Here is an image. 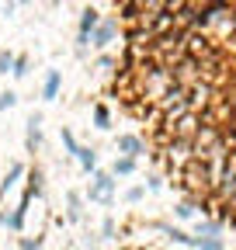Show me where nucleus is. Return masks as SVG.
Segmentation results:
<instances>
[{"label":"nucleus","mask_w":236,"mask_h":250,"mask_svg":"<svg viewBox=\"0 0 236 250\" xmlns=\"http://www.w3.org/2000/svg\"><path fill=\"white\" fill-rule=\"evenodd\" d=\"M157 160H163V167H167V174H170V177H181V174H184V167L195 160L191 139H170V143L157 153Z\"/></svg>","instance_id":"f257e3e1"},{"label":"nucleus","mask_w":236,"mask_h":250,"mask_svg":"<svg viewBox=\"0 0 236 250\" xmlns=\"http://www.w3.org/2000/svg\"><path fill=\"white\" fill-rule=\"evenodd\" d=\"M219 101H222V90H219L216 83L198 80V83H191V87H188V108H191L195 115H201V111L216 108Z\"/></svg>","instance_id":"f03ea898"},{"label":"nucleus","mask_w":236,"mask_h":250,"mask_svg":"<svg viewBox=\"0 0 236 250\" xmlns=\"http://www.w3.org/2000/svg\"><path fill=\"white\" fill-rule=\"evenodd\" d=\"M115 174L111 170H101L98 167V174H94V181H91V188H87V202H98V205H104V208H111L115 205Z\"/></svg>","instance_id":"7ed1b4c3"},{"label":"nucleus","mask_w":236,"mask_h":250,"mask_svg":"<svg viewBox=\"0 0 236 250\" xmlns=\"http://www.w3.org/2000/svg\"><path fill=\"white\" fill-rule=\"evenodd\" d=\"M101 11L98 7H83L80 11V24H77V52H83L87 45H91V35H94V28L101 24Z\"/></svg>","instance_id":"20e7f679"},{"label":"nucleus","mask_w":236,"mask_h":250,"mask_svg":"<svg viewBox=\"0 0 236 250\" xmlns=\"http://www.w3.org/2000/svg\"><path fill=\"white\" fill-rule=\"evenodd\" d=\"M118 31H122V24H118V18H115V14L101 18V24L94 28V35H91V45H94V49H108V45L118 39Z\"/></svg>","instance_id":"39448f33"},{"label":"nucleus","mask_w":236,"mask_h":250,"mask_svg":"<svg viewBox=\"0 0 236 250\" xmlns=\"http://www.w3.org/2000/svg\"><path fill=\"white\" fill-rule=\"evenodd\" d=\"M115 149H118V156L139 160V156L146 153V139H142V136H136V132H122V136L115 139Z\"/></svg>","instance_id":"423d86ee"},{"label":"nucleus","mask_w":236,"mask_h":250,"mask_svg":"<svg viewBox=\"0 0 236 250\" xmlns=\"http://www.w3.org/2000/svg\"><path fill=\"white\" fill-rule=\"evenodd\" d=\"M24 174H28V164H24V160H11V164H7V174H4V181H0V202H7V195L21 184Z\"/></svg>","instance_id":"0eeeda50"},{"label":"nucleus","mask_w":236,"mask_h":250,"mask_svg":"<svg viewBox=\"0 0 236 250\" xmlns=\"http://www.w3.org/2000/svg\"><path fill=\"white\" fill-rule=\"evenodd\" d=\"M42 149V111H32L28 118V129H24V153H39Z\"/></svg>","instance_id":"6e6552de"},{"label":"nucleus","mask_w":236,"mask_h":250,"mask_svg":"<svg viewBox=\"0 0 236 250\" xmlns=\"http://www.w3.org/2000/svg\"><path fill=\"white\" fill-rule=\"evenodd\" d=\"M115 18L118 24H139L142 21V0H122V4H115Z\"/></svg>","instance_id":"1a4fd4ad"},{"label":"nucleus","mask_w":236,"mask_h":250,"mask_svg":"<svg viewBox=\"0 0 236 250\" xmlns=\"http://www.w3.org/2000/svg\"><path fill=\"white\" fill-rule=\"evenodd\" d=\"M59 87H63V73H59V70H45V77H42V101H56Z\"/></svg>","instance_id":"9d476101"},{"label":"nucleus","mask_w":236,"mask_h":250,"mask_svg":"<svg viewBox=\"0 0 236 250\" xmlns=\"http://www.w3.org/2000/svg\"><path fill=\"white\" fill-rule=\"evenodd\" d=\"M122 35H125V49H139V45H150V42H153V35H150L142 24H129Z\"/></svg>","instance_id":"9b49d317"},{"label":"nucleus","mask_w":236,"mask_h":250,"mask_svg":"<svg viewBox=\"0 0 236 250\" xmlns=\"http://www.w3.org/2000/svg\"><path fill=\"white\" fill-rule=\"evenodd\" d=\"M73 160L80 164V170H83V174H91V177L98 174V149H94V146H80Z\"/></svg>","instance_id":"f8f14e48"},{"label":"nucleus","mask_w":236,"mask_h":250,"mask_svg":"<svg viewBox=\"0 0 236 250\" xmlns=\"http://www.w3.org/2000/svg\"><path fill=\"white\" fill-rule=\"evenodd\" d=\"M83 195L80 191H66V215H70V223H80L83 219Z\"/></svg>","instance_id":"ddd939ff"},{"label":"nucleus","mask_w":236,"mask_h":250,"mask_svg":"<svg viewBox=\"0 0 236 250\" xmlns=\"http://www.w3.org/2000/svg\"><path fill=\"white\" fill-rule=\"evenodd\" d=\"M91 118H94V129H101V132L111 129V108H108L104 101H98V104L91 108Z\"/></svg>","instance_id":"4468645a"},{"label":"nucleus","mask_w":236,"mask_h":250,"mask_svg":"<svg viewBox=\"0 0 236 250\" xmlns=\"http://www.w3.org/2000/svg\"><path fill=\"white\" fill-rule=\"evenodd\" d=\"M157 229H163L170 243H181V247H195V236H191V233H184V229H177V226H167V223H157Z\"/></svg>","instance_id":"2eb2a0df"},{"label":"nucleus","mask_w":236,"mask_h":250,"mask_svg":"<svg viewBox=\"0 0 236 250\" xmlns=\"http://www.w3.org/2000/svg\"><path fill=\"white\" fill-rule=\"evenodd\" d=\"M219 233H222L219 219H198L195 223V236H219Z\"/></svg>","instance_id":"dca6fc26"},{"label":"nucleus","mask_w":236,"mask_h":250,"mask_svg":"<svg viewBox=\"0 0 236 250\" xmlns=\"http://www.w3.org/2000/svg\"><path fill=\"white\" fill-rule=\"evenodd\" d=\"M136 167H139V160H129V156H115L111 174H115V177H129V174H136Z\"/></svg>","instance_id":"f3484780"},{"label":"nucleus","mask_w":236,"mask_h":250,"mask_svg":"<svg viewBox=\"0 0 236 250\" xmlns=\"http://www.w3.org/2000/svg\"><path fill=\"white\" fill-rule=\"evenodd\" d=\"M195 250H226L222 236H195Z\"/></svg>","instance_id":"a211bd4d"},{"label":"nucleus","mask_w":236,"mask_h":250,"mask_svg":"<svg viewBox=\"0 0 236 250\" xmlns=\"http://www.w3.org/2000/svg\"><path fill=\"white\" fill-rule=\"evenodd\" d=\"M174 215H177V219H195V215H198V205H195L191 198H184V202L174 205Z\"/></svg>","instance_id":"6ab92c4d"},{"label":"nucleus","mask_w":236,"mask_h":250,"mask_svg":"<svg viewBox=\"0 0 236 250\" xmlns=\"http://www.w3.org/2000/svg\"><path fill=\"white\" fill-rule=\"evenodd\" d=\"M45 247V236H21L18 240V250H42Z\"/></svg>","instance_id":"aec40b11"},{"label":"nucleus","mask_w":236,"mask_h":250,"mask_svg":"<svg viewBox=\"0 0 236 250\" xmlns=\"http://www.w3.org/2000/svg\"><path fill=\"white\" fill-rule=\"evenodd\" d=\"M59 139H63V146H66V153H70V156H77L80 143H77V136H73L70 129H59Z\"/></svg>","instance_id":"412c9836"},{"label":"nucleus","mask_w":236,"mask_h":250,"mask_svg":"<svg viewBox=\"0 0 236 250\" xmlns=\"http://www.w3.org/2000/svg\"><path fill=\"white\" fill-rule=\"evenodd\" d=\"M28 70H32V59L21 52V56L14 59V70H11V73H14V77H28Z\"/></svg>","instance_id":"4be33fe9"},{"label":"nucleus","mask_w":236,"mask_h":250,"mask_svg":"<svg viewBox=\"0 0 236 250\" xmlns=\"http://www.w3.org/2000/svg\"><path fill=\"white\" fill-rule=\"evenodd\" d=\"M14 59H18V56H14L11 49H0V73H11V70H14Z\"/></svg>","instance_id":"5701e85b"},{"label":"nucleus","mask_w":236,"mask_h":250,"mask_svg":"<svg viewBox=\"0 0 236 250\" xmlns=\"http://www.w3.org/2000/svg\"><path fill=\"white\" fill-rule=\"evenodd\" d=\"M115 66H118V59H115V56H108V52L98 56V70H101V73H111Z\"/></svg>","instance_id":"b1692460"},{"label":"nucleus","mask_w":236,"mask_h":250,"mask_svg":"<svg viewBox=\"0 0 236 250\" xmlns=\"http://www.w3.org/2000/svg\"><path fill=\"white\" fill-rule=\"evenodd\" d=\"M142 195H146V188H142V184H132L129 191H125V202H129V205H139V202H142Z\"/></svg>","instance_id":"393cba45"},{"label":"nucleus","mask_w":236,"mask_h":250,"mask_svg":"<svg viewBox=\"0 0 236 250\" xmlns=\"http://www.w3.org/2000/svg\"><path fill=\"white\" fill-rule=\"evenodd\" d=\"M18 104V90H4L0 94V111H11Z\"/></svg>","instance_id":"a878e982"},{"label":"nucleus","mask_w":236,"mask_h":250,"mask_svg":"<svg viewBox=\"0 0 236 250\" xmlns=\"http://www.w3.org/2000/svg\"><path fill=\"white\" fill-rule=\"evenodd\" d=\"M146 191H163V177H160V174L146 177Z\"/></svg>","instance_id":"bb28decb"},{"label":"nucleus","mask_w":236,"mask_h":250,"mask_svg":"<svg viewBox=\"0 0 236 250\" xmlns=\"http://www.w3.org/2000/svg\"><path fill=\"white\" fill-rule=\"evenodd\" d=\"M101 240H118V236H115V223H111V219H104V223H101Z\"/></svg>","instance_id":"cd10ccee"},{"label":"nucleus","mask_w":236,"mask_h":250,"mask_svg":"<svg viewBox=\"0 0 236 250\" xmlns=\"http://www.w3.org/2000/svg\"><path fill=\"white\" fill-rule=\"evenodd\" d=\"M0 226H7V212L4 208H0Z\"/></svg>","instance_id":"c85d7f7f"}]
</instances>
